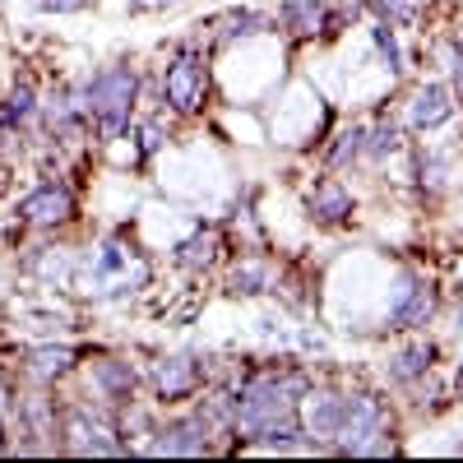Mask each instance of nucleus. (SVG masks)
<instances>
[{"mask_svg":"<svg viewBox=\"0 0 463 463\" xmlns=\"http://www.w3.org/2000/svg\"><path fill=\"white\" fill-rule=\"evenodd\" d=\"M135 93H139V74H135V65H126V61L102 65L93 80H89V89H84V107H89V116L98 121V135H102V139L126 135Z\"/></svg>","mask_w":463,"mask_h":463,"instance_id":"f257e3e1","label":"nucleus"},{"mask_svg":"<svg viewBox=\"0 0 463 463\" xmlns=\"http://www.w3.org/2000/svg\"><path fill=\"white\" fill-rule=\"evenodd\" d=\"M343 431H338V449L343 454H394L390 445V412L371 394H343Z\"/></svg>","mask_w":463,"mask_h":463,"instance_id":"f03ea898","label":"nucleus"},{"mask_svg":"<svg viewBox=\"0 0 463 463\" xmlns=\"http://www.w3.org/2000/svg\"><path fill=\"white\" fill-rule=\"evenodd\" d=\"M204 93H209V65H204V56L195 47H181L167 61V70H163V102L172 111L190 116V111L204 107Z\"/></svg>","mask_w":463,"mask_h":463,"instance_id":"7ed1b4c3","label":"nucleus"},{"mask_svg":"<svg viewBox=\"0 0 463 463\" xmlns=\"http://www.w3.org/2000/svg\"><path fill=\"white\" fill-rule=\"evenodd\" d=\"M200 375H204L200 357L176 353V357H163L158 366H153V390H158L163 403H181V399H190L200 390Z\"/></svg>","mask_w":463,"mask_h":463,"instance_id":"20e7f679","label":"nucleus"},{"mask_svg":"<svg viewBox=\"0 0 463 463\" xmlns=\"http://www.w3.org/2000/svg\"><path fill=\"white\" fill-rule=\"evenodd\" d=\"M19 218L33 222V227H56V222L74 218V195L65 185H56V181H43L33 195L19 200Z\"/></svg>","mask_w":463,"mask_h":463,"instance_id":"39448f33","label":"nucleus"},{"mask_svg":"<svg viewBox=\"0 0 463 463\" xmlns=\"http://www.w3.org/2000/svg\"><path fill=\"white\" fill-rule=\"evenodd\" d=\"M436 288L427 279H408V288L399 292V301L390 306V329H427L436 316Z\"/></svg>","mask_w":463,"mask_h":463,"instance_id":"423d86ee","label":"nucleus"},{"mask_svg":"<svg viewBox=\"0 0 463 463\" xmlns=\"http://www.w3.org/2000/svg\"><path fill=\"white\" fill-rule=\"evenodd\" d=\"M449 116H454V93L445 84L412 89V102H408V126L412 130H440Z\"/></svg>","mask_w":463,"mask_h":463,"instance_id":"0eeeda50","label":"nucleus"},{"mask_svg":"<svg viewBox=\"0 0 463 463\" xmlns=\"http://www.w3.org/2000/svg\"><path fill=\"white\" fill-rule=\"evenodd\" d=\"M209 427L200 417H185V421H172V427L158 431V440L148 445V454H190V458H200L209 454Z\"/></svg>","mask_w":463,"mask_h":463,"instance_id":"6e6552de","label":"nucleus"},{"mask_svg":"<svg viewBox=\"0 0 463 463\" xmlns=\"http://www.w3.org/2000/svg\"><path fill=\"white\" fill-rule=\"evenodd\" d=\"M329 14H334V10L325 5V0H288L274 24H283L292 37H316V33L329 28Z\"/></svg>","mask_w":463,"mask_h":463,"instance_id":"1a4fd4ad","label":"nucleus"},{"mask_svg":"<svg viewBox=\"0 0 463 463\" xmlns=\"http://www.w3.org/2000/svg\"><path fill=\"white\" fill-rule=\"evenodd\" d=\"M431 366H436V343L431 338H417V343L399 347V353L390 357V380L394 384H412L421 375H431Z\"/></svg>","mask_w":463,"mask_h":463,"instance_id":"9d476101","label":"nucleus"},{"mask_svg":"<svg viewBox=\"0 0 463 463\" xmlns=\"http://www.w3.org/2000/svg\"><path fill=\"white\" fill-rule=\"evenodd\" d=\"M218 260H222V232L218 227H200L195 237H185L176 246V264L181 269H195V274H200V269H213Z\"/></svg>","mask_w":463,"mask_h":463,"instance_id":"9b49d317","label":"nucleus"},{"mask_svg":"<svg viewBox=\"0 0 463 463\" xmlns=\"http://www.w3.org/2000/svg\"><path fill=\"white\" fill-rule=\"evenodd\" d=\"M306 209H311L316 222H347L353 218V195L343 190V181H320L311 190V200H306Z\"/></svg>","mask_w":463,"mask_h":463,"instance_id":"f8f14e48","label":"nucleus"},{"mask_svg":"<svg viewBox=\"0 0 463 463\" xmlns=\"http://www.w3.org/2000/svg\"><path fill=\"white\" fill-rule=\"evenodd\" d=\"M343 408H347L343 394H316L311 412L301 417V421H306V436H316V440H338V431H343Z\"/></svg>","mask_w":463,"mask_h":463,"instance_id":"ddd939ff","label":"nucleus"},{"mask_svg":"<svg viewBox=\"0 0 463 463\" xmlns=\"http://www.w3.org/2000/svg\"><path fill=\"white\" fill-rule=\"evenodd\" d=\"M37 111H43V102H37L33 80H19V84L10 89V98L0 102V126H5V130H24Z\"/></svg>","mask_w":463,"mask_h":463,"instance_id":"4468645a","label":"nucleus"},{"mask_svg":"<svg viewBox=\"0 0 463 463\" xmlns=\"http://www.w3.org/2000/svg\"><path fill=\"white\" fill-rule=\"evenodd\" d=\"M93 380H98V390L111 399V403H126L135 394V366L121 362V357H107L93 366Z\"/></svg>","mask_w":463,"mask_h":463,"instance_id":"2eb2a0df","label":"nucleus"},{"mask_svg":"<svg viewBox=\"0 0 463 463\" xmlns=\"http://www.w3.org/2000/svg\"><path fill=\"white\" fill-rule=\"evenodd\" d=\"M269 24V14H260V10H227V14H218L213 19V28H218V43H237V37H255V33H264Z\"/></svg>","mask_w":463,"mask_h":463,"instance_id":"dca6fc26","label":"nucleus"},{"mask_svg":"<svg viewBox=\"0 0 463 463\" xmlns=\"http://www.w3.org/2000/svg\"><path fill=\"white\" fill-rule=\"evenodd\" d=\"M232 292H241V297H255V292H269L274 288V269H269L264 260H241L237 269H232V279H227Z\"/></svg>","mask_w":463,"mask_h":463,"instance_id":"f3484780","label":"nucleus"},{"mask_svg":"<svg viewBox=\"0 0 463 463\" xmlns=\"http://www.w3.org/2000/svg\"><path fill=\"white\" fill-rule=\"evenodd\" d=\"M70 366H74V353H70V347H37L33 362H28V371H33L37 380H56V375H65Z\"/></svg>","mask_w":463,"mask_h":463,"instance_id":"a211bd4d","label":"nucleus"},{"mask_svg":"<svg viewBox=\"0 0 463 463\" xmlns=\"http://www.w3.org/2000/svg\"><path fill=\"white\" fill-rule=\"evenodd\" d=\"M371 37H375V52L384 56V70L399 80V74H403V52H399V43H394V28L384 24V19H375V24H371Z\"/></svg>","mask_w":463,"mask_h":463,"instance_id":"6ab92c4d","label":"nucleus"},{"mask_svg":"<svg viewBox=\"0 0 463 463\" xmlns=\"http://www.w3.org/2000/svg\"><path fill=\"white\" fill-rule=\"evenodd\" d=\"M362 153H366V126H347V130L338 135L334 153H329V163H334V167H347L353 158H362Z\"/></svg>","mask_w":463,"mask_h":463,"instance_id":"aec40b11","label":"nucleus"},{"mask_svg":"<svg viewBox=\"0 0 463 463\" xmlns=\"http://www.w3.org/2000/svg\"><path fill=\"white\" fill-rule=\"evenodd\" d=\"M371 10L384 19V24H390V28H408L412 19H417V0H371Z\"/></svg>","mask_w":463,"mask_h":463,"instance_id":"412c9836","label":"nucleus"},{"mask_svg":"<svg viewBox=\"0 0 463 463\" xmlns=\"http://www.w3.org/2000/svg\"><path fill=\"white\" fill-rule=\"evenodd\" d=\"M390 153H399V130H394V126H375V130H366V158L384 163Z\"/></svg>","mask_w":463,"mask_h":463,"instance_id":"4be33fe9","label":"nucleus"},{"mask_svg":"<svg viewBox=\"0 0 463 463\" xmlns=\"http://www.w3.org/2000/svg\"><path fill=\"white\" fill-rule=\"evenodd\" d=\"M135 139H139V153L148 158V153H158V148L167 144V130H163V121H144V126L135 130Z\"/></svg>","mask_w":463,"mask_h":463,"instance_id":"5701e85b","label":"nucleus"},{"mask_svg":"<svg viewBox=\"0 0 463 463\" xmlns=\"http://www.w3.org/2000/svg\"><path fill=\"white\" fill-rule=\"evenodd\" d=\"M121 264H126V250H121V246H102V255H98V264H93V279H107V274H116Z\"/></svg>","mask_w":463,"mask_h":463,"instance_id":"b1692460","label":"nucleus"},{"mask_svg":"<svg viewBox=\"0 0 463 463\" xmlns=\"http://www.w3.org/2000/svg\"><path fill=\"white\" fill-rule=\"evenodd\" d=\"M37 10H56V14H74V10H89V0H37Z\"/></svg>","mask_w":463,"mask_h":463,"instance_id":"393cba45","label":"nucleus"},{"mask_svg":"<svg viewBox=\"0 0 463 463\" xmlns=\"http://www.w3.org/2000/svg\"><path fill=\"white\" fill-rule=\"evenodd\" d=\"M445 61H449V74H454V93L463 98V47H449Z\"/></svg>","mask_w":463,"mask_h":463,"instance_id":"a878e982","label":"nucleus"},{"mask_svg":"<svg viewBox=\"0 0 463 463\" xmlns=\"http://www.w3.org/2000/svg\"><path fill=\"white\" fill-rule=\"evenodd\" d=\"M135 14H148V10H167V5H181V0H126Z\"/></svg>","mask_w":463,"mask_h":463,"instance_id":"bb28decb","label":"nucleus"},{"mask_svg":"<svg viewBox=\"0 0 463 463\" xmlns=\"http://www.w3.org/2000/svg\"><path fill=\"white\" fill-rule=\"evenodd\" d=\"M454 394L463 399V362H458V375H454Z\"/></svg>","mask_w":463,"mask_h":463,"instance_id":"cd10ccee","label":"nucleus"},{"mask_svg":"<svg viewBox=\"0 0 463 463\" xmlns=\"http://www.w3.org/2000/svg\"><path fill=\"white\" fill-rule=\"evenodd\" d=\"M458 334H463V311H458Z\"/></svg>","mask_w":463,"mask_h":463,"instance_id":"c85d7f7f","label":"nucleus"}]
</instances>
